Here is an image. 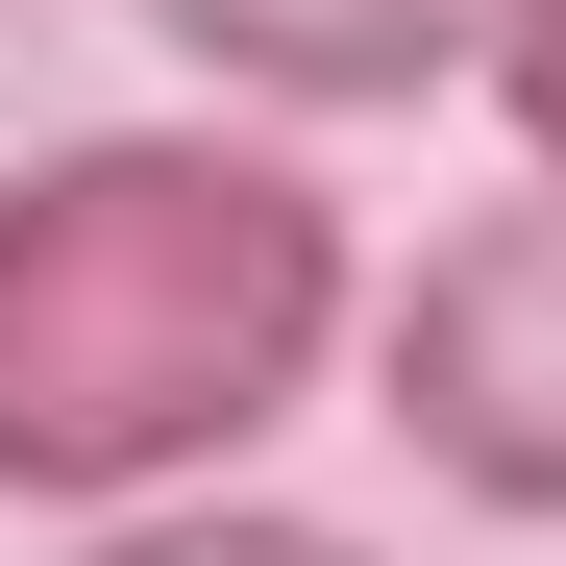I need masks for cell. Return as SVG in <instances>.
Masks as SVG:
<instances>
[{
  "label": "cell",
  "instance_id": "obj_2",
  "mask_svg": "<svg viewBox=\"0 0 566 566\" xmlns=\"http://www.w3.org/2000/svg\"><path fill=\"white\" fill-rule=\"evenodd\" d=\"M369 419H395L419 493L566 542V198H542V172L468 198L395 296H369Z\"/></svg>",
  "mask_w": 566,
  "mask_h": 566
},
{
  "label": "cell",
  "instance_id": "obj_1",
  "mask_svg": "<svg viewBox=\"0 0 566 566\" xmlns=\"http://www.w3.org/2000/svg\"><path fill=\"white\" fill-rule=\"evenodd\" d=\"M369 345V247L321 148L271 124H50L0 148V493L25 517H172L198 468Z\"/></svg>",
  "mask_w": 566,
  "mask_h": 566
},
{
  "label": "cell",
  "instance_id": "obj_4",
  "mask_svg": "<svg viewBox=\"0 0 566 566\" xmlns=\"http://www.w3.org/2000/svg\"><path fill=\"white\" fill-rule=\"evenodd\" d=\"M74 566H369L345 517H271V493H172V517H99Z\"/></svg>",
  "mask_w": 566,
  "mask_h": 566
},
{
  "label": "cell",
  "instance_id": "obj_5",
  "mask_svg": "<svg viewBox=\"0 0 566 566\" xmlns=\"http://www.w3.org/2000/svg\"><path fill=\"white\" fill-rule=\"evenodd\" d=\"M493 124H517V172L566 198V0H517V50H493Z\"/></svg>",
  "mask_w": 566,
  "mask_h": 566
},
{
  "label": "cell",
  "instance_id": "obj_3",
  "mask_svg": "<svg viewBox=\"0 0 566 566\" xmlns=\"http://www.w3.org/2000/svg\"><path fill=\"white\" fill-rule=\"evenodd\" d=\"M148 50L198 99H271V124H369V99H493L517 0H148Z\"/></svg>",
  "mask_w": 566,
  "mask_h": 566
}]
</instances>
